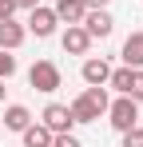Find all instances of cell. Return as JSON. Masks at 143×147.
<instances>
[{
	"mask_svg": "<svg viewBox=\"0 0 143 147\" xmlns=\"http://www.w3.org/2000/svg\"><path fill=\"white\" fill-rule=\"evenodd\" d=\"M107 103H111V99H107L103 88H84L68 107H72V119L76 123H95L99 115H107Z\"/></svg>",
	"mask_w": 143,
	"mask_h": 147,
	"instance_id": "cell-1",
	"label": "cell"
},
{
	"mask_svg": "<svg viewBox=\"0 0 143 147\" xmlns=\"http://www.w3.org/2000/svg\"><path fill=\"white\" fill-rule=\"evenodd\" d=\"M107 115H111V127L123 135L127 127H135V123H139V103H135L131 96H119V99L107 103Z\"/></svg>",
	"mask_w": 143,
	"mask_h": 147,
	"instance_id": "cell-2",
	"label": "cell"
},
{
	"mask_svg": "<svg viewBox=\"0 0 143 147\" xmlns=\"http://www.w3.org/2000/svg\"><path fill=\"white\" fill-rule=\"evenodd\" d=\"M28 84H32L36 92H56V88H60V68H56L52 60H36V64L28 68Z\"/></svg>",
	"mask_w": 143,
	"mask_h": 147,
	"instance_id": "cell-3",
	"label": "cell"
},
{
	"mask_svg": "<svg viewBox=\"0 0 143 147\" xmlns=\"http://www.w3.org/2000/svg\"><path fill=\"white\" fill-rule=\"evenodd\" d=\"M80 24H84V32H88L92 40H107V36H111V28H115V20H111V12H107V8H88Z\"/></svg>",
	"mask_w": 143,
	"mask_h": 147,
	"instance_id": "cell-4",
	"label": "cell"
},
{
	"mask_svg": "<svg viewBox=\"0 0 143 147\" xmlns=\"http://www.w3.org/2000/svg\"><path fill=\"white\" fill-rule=\"evenodd\" d=\"M56 24H60V20H56V12H52V8H44V4H36V8L28 12V24H24V28H28L36 40H48V36L56 32Z\"/></svg>",
	"mask_w": 143,
	"mask_h": 147,
	"instance_id": "cell-5",
	"label": "cell"
},
{
	"mask_svg": "<svg viewBox=\"0 0 143 147\" xmlns=\"http://www.w3.org/2000/svg\"><path fill=\"white\" fill-rule=\"evenodd\" d=\"M40 119H44V127L52 131V135H64V131H72V127H76V119H72V107H68V103H48Z\"/></svg>",
	"mask_w": 143,
	"mask_h": 147,
	"instance_id": "cell-6",
	"label": "cell"
},
{
	"mask_svg": "<svg viewBox=\"0 0 143 147\" xmlns=\"http://www.w3.org/2000/svg\"><path fill=\"white\" fill-rule=\"evenodd\" d=\"M80 76H84V84H88V88H103V84H107V76H111V64H107L103 56H99V60L88 56V60H84V68H80Z\"/></svg>",
	"mask_w": 143,
	"mask_h": 147,
	"instance_id": "cell-7",
	"label": "cell"
},
{
	"mask_svg": "<svg viewBox=\"0 0 143 147\" xmlns=\"http://www.w3.org/2000/svg\"><path fill=\"white\" fill-rule=\"evenodd\" d=\"M60 44H64V52H68V56H88L92 36L84 32V24H68V32L60 36Z\"/></svg>",
	"mask_w": 143,
	"mask_h": 147,
	"instance_id": "cell-8",
	"label": "cell"
},
{
	"mask_svg": "<svg viewBox=\"0 0 143 147\" xmlns=\"http://www.w3.org/2000/svg\"><path fill=\"white\" fill-rule=\"evenodd\" d=\"M24 36H28V28L16 24L12 16H8V20H0V48H4V52H16V48L24 44Z\"/></svg>",
	"mask_w": 143,
	"mask_h": 147,
	"instance_id": "cell-9",
	"label": "cell"
},
{
	"mask_svg": "<svg viewBox=\"0 0 143 147\" xmlns=\"http://www.w3.org/2000/svg\"><path fill=\"white\" fill-rule=\"evenodd\" d=\"M123 68H143V32H131L123 40Z\"/></svg>",
	"mask_w": 143,
	"mask_h": 147,
	"instance_id": "cell-10",
	"label": "cell"
},
{
	"mask_svg": "<svg viewBox=\"0 0 143 147\" xmlns=\"http://www.w3.org/2000/svg\"><path fill=\"white\" fill-rule=\"evenodd\" d=\"M56 20H64V24H80L84 20V12H88V4L84 0H56Z\"/></svg>",
	"mask_w": 143,
	"mask_h": 147,
	"instance_id": "cell-11",
	"label": "cell"
},
{
	"mask_svg": "<svg viewBox=\"0 0 143 147\" xmlns=\"http://www.w3.org/2000/svg\"><path fill=\"white\" fill-rule=\"evenodd\" d=\"M20 135H24V147H52V131L44 123H28Z\"/></svg>",
	"mask_w": 143,
	"mask_h": 147,
	"instance_id": "cell-12",
	"label": "cell"
},
{
	"mask_svg": "<svg viewBox=\"0 0 143 147\" xmlns=\"http://www.w3.org/2000/svg\"><path fill=\"white\" fill-rule=\"evenodd\" d=\"M28 123H32V111H28L24 103H12V107L4 111V127H8V131H24Z\"/></svg>",
	"mask_w": 143,
	"mask_h": 147,
	"instance_id": "cell-13",
	"label": "cell"
},
{
	"mask_svg": "<svg viewBox=\"0 0 143 147\" xmlns=\"http://www.w3.org/2000/svg\"><path fill=\"white\" fill-rule=\"evenodd\" d=\"M107 88H115L119 96H127V88H131V68H111V76H107Z\"/></svg>",
	"mask_w": 143,
	"mask_h": 147,
	"instance_id": "cell-14",
	"label": "cell"
},
{
	"mask_svg": "<svg viewBox=\"0 0 143 147\" xmlns=\"http://www.w3.org/2000/svg\"><path fill=\"white\" fill-rule=\"evenodd\" d=\"M127 96L135 99V103H143V68H131V88H127Z\"/></svg>",
	"mask_w": 143,
	"mask_h": 147,
	"instance_id": "cell-15",
	"label": "cell"
},
{
	"mask_svg": "<svg viewBox=\"0 0 143 147\" xmlns=\"http://www.w3.org/2000/svg\"><path fill=\"white\" fill-rule=\"evenodd\" d=\"M12 76H16V56L0 48V80H12Z\"/></svg>",
	"mask_w": 143,
	"mask_h": 147,
	"instance_id": "cell-16",
	"label": "cell"
},
{
	"mask_svg": "<svg viewBox=\"0 0 143 147\" xmlns=\"http://www.w3.org/2000/svg\"><path fill=\"white\" fill-rule=\"evenodd\" d=\"M123 147H143V127H139V123L123 131Z\"/></svg>",
	"mask_w": 143,
	"mask_h": 147,
	"instance_id": "cell-17",
	"label": "cell"
},
{
	"mask_svg": "<svg viewBox=\"0 0 143 147\" xmlns=\"http://www.w3.org/2000/svg\"><path fill=\"white\" fill-rule=\"evenodd\" d=\"M52 147H84L72 131H64V135H52Z\"/></svg>",
	"mask_w": 143,
	"mask_h": 147,
	"instance_id": "cell-18",
	"label": "cell"
},
{
	"mask_svg": "<svg viewBox=\"0 0 143 147\" xmlns=\"http://www.w3.org/2000/svg\"><path fill=\"white\" fill-rule=\"evenodd\" d=\"M12 12H16V4H12V0H0V20H8Z\"/></svg>",
	"mask_w": 143,
	"mask_h": 147,
	"instance_id": "cell-19",
	"label": "cell"
},
{
	"mask_svg": "<svg viewBox=\"0 0 143 147\" xmlns=\"http://www.w3.org/2000/svg\"><path fill=\"white\" fill-rule=\"evenodd\" d=\"M12 4H16V8H24V12H32V8H36L40 0H12Z\"/></svg>",
	"mask_w": 143,
	"mask_h": 147,
	"instance_id": "cell-20",
	"label": "cell"
},
{
	"mask_svg": "<svg viewBox=\"0 0 143 147\" xmlns=\"http://www.w3.org/2000/svg\"><path fill=\"white\" fill-rule=\"evenodd\" d=\"M88 8H107V0H84Z\"/></svg>",
	"mask_w": 143,
	"mask_h": 147,
	"instance_id": "cell-21",
	"label": "cell"
},
{
	"mask_svg": "<svg viewBox=\"0 0 143 147\" xmlns=\"http://www.w3.org/2000/svg\"><path fill=\"white\" fill-rule=\"evenodd\" d=\"M0 99H4V80H0Z\"/></svg>",
	"mask_w": 143,
	"mask_h": 147,
	"instance_id": "cell-22",
	"label": "cell"
}]
</instances>
